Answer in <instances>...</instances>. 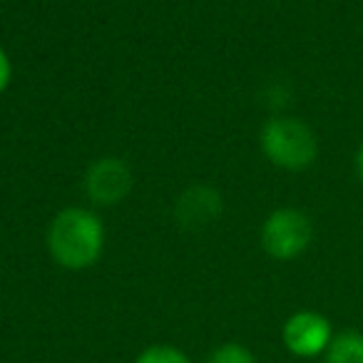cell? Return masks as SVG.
<instances>
[{
	"instance_id": "obj_1",
	"label": "cell",
	"mask_w": 363,
	"mask_h": 363,
	"mask_svg": "<svg viewBox=\"0 0 363 363\" xmlns=\"http://www.w3.org/2000/svg\"><path fill=\"white\" fill-rule=\"evenodd\" d=\"M105 247V227L90 209L67 207L55 214L48 229V249L60 267L80 272L100 259Z\"/></svg>"
},
{
	"instance_id": "obj_2",
	"label": "cell",
	"mask_w": 363,
	"mask_h": 363,
	"mask_svg": "<svg viewBox=\"0 0 363 363\" xmlns=\"http://www.w3.org/2000/svg\"><path fill=\"white\" fill-rule=\"evenodd\" d=\"M262 150L281 169H306L318 155L313 132L291 117H274L262 130Z\"/></svg>"
},
{
	"instance_id": "obj_3",
	"label": "cell",
	"mask_w": 363,
	"mask_h": 363,
	"mask_svg": "<svg viewBox=\"0 0 363 363\" xmlns=\"http://www.w3.org/2000/svg\"><path fill=\"white\" fill-rule=\"evenodd\" d=\"M311 222L298 209H277L262 227V247L272 259L289 262L311 244Z\"/></svg>"
},
{
	"instance_id": "obj_4",
	"label": "cell",
	"mask_w": 363,
	"mask_h": 363,
	"mask_svg": "<svg viewBox=\"0 0 363 363\" xmlns=\"http://www.w3.org/2000/svg\"><path fill=\"white\" fill-rule=\"evenodd\" d=\"M132 184H135L132 169L117 157H102L95 164H90L85 174L87 197L100 207H112L122 202L132 192Z\"/></svg>"
},
{
	"instance_id": "obj_5",
	"label": "cell",
	"mask_w": 363,
	"mask_h": 363,
	"mask_svg": "<svg viewBox=\"0 0 363 363\" xmlns=\"http://www.w3.org/2000/svg\"><path fill=\"white\" fill-rule=\"evenodd\" d=\"M331 343V323L316 311H296L284 323V346L294 356L311 358L323 353Z\"/></svg>"
},
{
	"instance_id": "obj_6",
	"label": "cell",
	"mask_w": 363,
	"mask_h": 363,
	"mask_svg": "<svg viewBox=\"0 0 363 363\" xmlns=\"http://www.w3.org/2000/svg\"><path fill=\"white\" fill-rule=\"evenodd\" d=\"M177 222L187 229H202L222 217V194L212 187H192L177 202Z\"/></svg>"
},
{
	"instance_id": "obj_7",
	"label": "cell",
	"mask_w": 363,
	"mask_h": 363,
	"mask_svg": "<svg viewBox=\"0 0 363 363\" xmlns=\"http://www.w3.org/2000/svg\"><path fill=\"white\" fill-rule=\"evenodd\" d=\"M323 363H363V333L343 331L331 338Z\"/></svg>"
},
{
	"instance_id": "obj_8",
	"label": "cell",
	"mask_w": 363,
	"mask_h": 363,
	"mask_svg": "<svg viewBox=\"0 0 363 363\" xmlns=\"http://www.w3.org/2000/svg\"><path fill=\"white\" fill-rule=\"evenodd\" d=\"M135 363H192L179 348L174 346H150L140 353Z\"/></svg>"
},
{
	"instance_id": "obj_9",
	"label": "cell",
	"mask_w": 363,
	"mask_h": 363,
	"mask_svg": "<svg viewBox=\"0 0 363 363\" xmlns=\"http://www.w3.org/2000/svg\"><path fill=\"white\" fill-rule=\"evenodd\" d=\"M209 363H257V361H254L249 348L239 346V343H224L222 348H217L212 353Z\"/></svg>"
},
{
	"instance_id": "obj_10",
	"label": "cell",
	"mask_w": 363,
	"mask_h": 363,
	"mask_svg": "<svg viewBox=\"0 0 363 363\" xmlns=\"http://www.w3.org/2000/svg\"><path fill=\"white\" fill-rule=\"evenodd\" d=\"M11 77H13V62H11V57H8V52L0 48V95L8 90Z\"/></svg>"
},
{
	"instance_id": "obj_11",
	"label": "cell",
	"mask_w": 363,
	"mask_h": 363,
	"mask_svg": "<svg viewBox=\"0 0 363 363\" xmlns=\"http://www.w3.org/2000/svg\"><path fill=\"white\" fill-rule=\"evenodd\" d=\"M356 169H358V177L363 179V145H361V150H358V155H356Z\"/></svg>"
}]
</instances>
